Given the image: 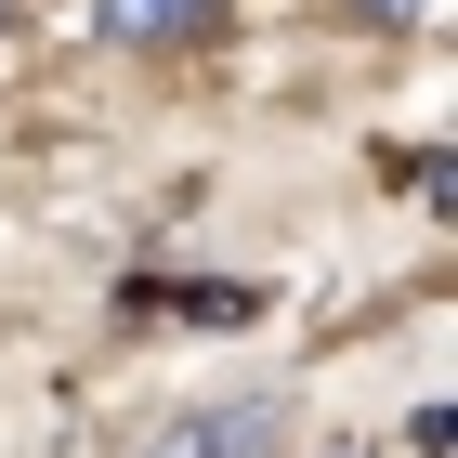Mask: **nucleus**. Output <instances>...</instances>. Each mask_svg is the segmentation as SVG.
I'll return each instance as SVG.
<instances>
[{"mask_svg": "<svg viewBox=\"0 0 458 458\" xmlns=\"http://www.w3.org/2000/svg\"><path fill=\"white\" fill-rule=\"evenodd\" d=\"M276 445H288L276 393H223V406H183V420L144 432V458H276Z\"/></svg>", "mask_w": 458, "mask_h": 458, "instance_id": "1", "label": "nucleus"}, {"mask_svg": "<svg viewBox=\"0 0 458 458\" xmlns=\"http://www.w3.org/2000/svg\"><path fill=\"white\" fill-rule=\"evenodd\" d=\"M92 13H106L118 53H171V39H210L223 27V0H92Z\"/></svg>", "mask_w": 458, "mask_h": 458, "instance_id": "2", "label": "nucleus"}, {"mask_svg": "<svg viewBox=\"0 0 458 458\" xmlns=\"http://www.w3.org/2000/svg\"><path fill=\"white\" fill-rule=\"evenodd\" d=\"M367 27H432V0H353Z\"/></svg>", "mask_w": 458, "mask_h": 458, "instance_id": "3", "label": "nucleus"}]
</instances>
